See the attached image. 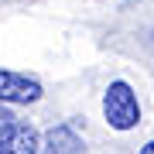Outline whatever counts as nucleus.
<instances>
[{
  "mask_svg": "<svg viewBox=\"0 0 154 154\" xmlns=\"http://www.w3.org/2000/svg\"><path fill=\"white\" fill-rule=\"evenodd\" d=\"M41 82L21 72H4L0 69V103H38Z\"/></svg>",
  "mask_w": 154,
  "mask_h": 154,
  "instance_id": "2",
  "label": "nucleus"
},
{
  "mask_svg": "<svg viewBox=\"0 0 154 154\" xmlns=\"http://www.w3.org/2000/svg\"><path fill=\"white\" fill-rule=\"evenodd\" d=\"M140 151H144V154H154V140H151V144H144Z\"/></svg>",
  "mask_w": 154,
  "mask_h": 154,
  "instance_id": "6",
  "label": "nucleus"
},
{
  "mask_svg": "<svg viewBox=\"0 0 154 154\" xmlns=\"http://www.w3.org/2000/svg\"><path fill=\"white\" fill-rule=\"evenodd\" d=\"M103 116L113 130H134L140 123V103H137V93L130 89V82L116 79V82L106 86L103 93Z\"/></svg>",
  "mask_w": 154,
  "mask_h": 154,
  "instance_id": "1",
  "label": "nucleus"
},
{
  "mask_svg": "<svg viewBox=\"0 0 154 154\" xmlns=\"http://www.w3.org/2000/svg\"><path fill=\"white\" fill-rule=\"evenodd\" d=\"M45 151H58V154H79L82 147V137H79L72 127H51L48 137H45Z\"/></svg>",
  "mask_w": 154,
  "mask_h": 154,
  "instance_id": "3",
  "label": "nucleus"
},
{
  "mask_svg": "<svg viewBox=\"0 0 154 154\" xmlns=\"http://www.w3.org/2000/svg\"><path fill=\"white\" fill-rule=\"evenodd\" d=\"M11 151H21V154L41 151L38 147V134H34L31 127H21V123H17V130H14V137H11Z\"/></svg>",
  "mask_w": 154,
  "mask_h": 154,
  "instance_id": "4",
  "label": "nucleus"
},
{
  "mask_svg": "<svg viewBox=\"0 0 154 154\" xmlns=\"http://www.w3.org/2000/svg\"><path fill=\"white\" fill-rule=\"evenodd\" d=\"M14 130H17V116L7 110V106H0V151H11Z\"/></svg>",
  "mask_w": 154,
  "mask_h": 154,
  "instance_id": "5",
  "label": "nucleus"
}]
</instances>
